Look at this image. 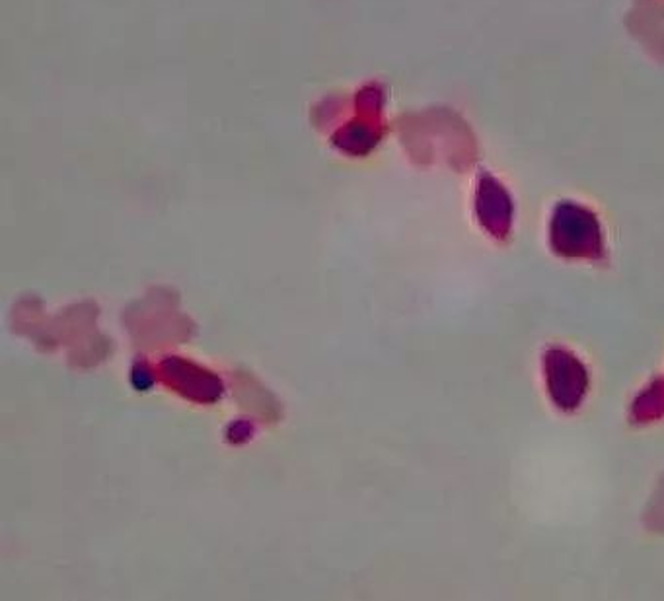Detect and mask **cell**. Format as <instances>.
I'll return each mask as SVG.
<instances>
[{
    "label": "cell",
    "instance_id": "1",
    "mask_svg": "<svg viewBox=\"0 0 664 601\" xmlns=\"http://www.w3.org/2000/svg\"><path fill=\"white\" fill-rule=\"evenodd\" d=\"M554 246L560 254L577 257L600 255V232L597 222L577 209H563L555 221Z\"/></svg>",
    "mask_w": 664,
    "mask_h": 601
},
{
    "label": "cell",
    "instance_id": "2",
    "mask_svg": "<svg viewBox=\"0 0 664 601\" xmlns=\"http://www.w3.org/2000/svg\"><path fill=\"white\" fill-rule=\"evenodd\" d=\"M547 381L555 403L573 409L587 390V370L567 353L552 350L547 355Z\"/></svg>",
    "mask_w": 664,
    "mask_h": 601
}]
</instances>
